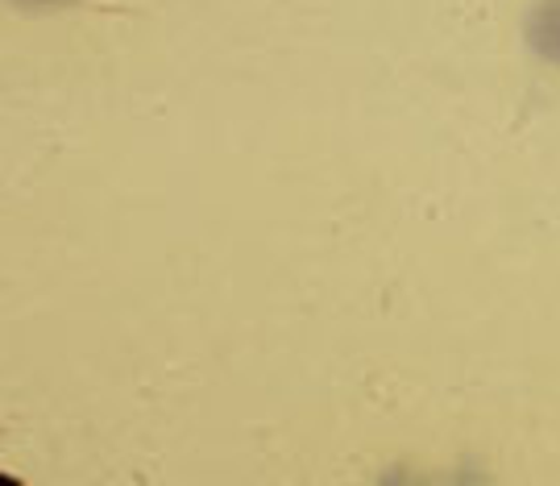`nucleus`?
<instances>
[{
  "label": "nucleus",
  "instance_id": "1",
  "mask_svg": "<svg viewBox=\"0 0 560 486\" xmlns=\"http://www.w3.org/2000/svg\"><path fill=\"white\" fill-rule=\"evenodd\" d=\"M527 42L548 62H560V0H536L527 18Z\"/></svg>",
  "mask_w": 560,
  "mask_h": 486
},
{
  "label": "nucleus",
  "instance_id": "2",
  "mask_svg": "<svg viewBox=\"0 0 560 486\" xmlns=\"http://www.w3.org/2000/svg\"><path fill=\"white\" fill-rule=\"evenodd\" d=\"M18 4H55V0H18Z\"/></svg>",
  "mask_w": 560,
  "mask_h": 486
}]
</instances>
